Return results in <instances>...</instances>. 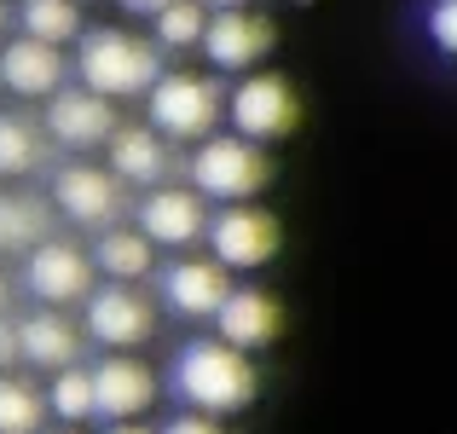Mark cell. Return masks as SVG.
Instances as JSON below:
<instances>
[{
    "instance_id": "obj_1",
    "label": "cell",
    "mask_w": 457,
    "mask_h": 434,
    "mask_svg": "<svg viewBox=\"0 0 457 434\" xmlns=\"http://www.w3.org/2000/svg\"><path fill=\"white\" fill-rule=\"evenodd\" d=\"M174 394L191 412L232 417L255 400V365H249V354L232 347L226 336H214V342H186L179 359H174Z\"/></svg>"
},
{
    "instance_id": "obj_2",
    "label": "cell",
    "mask_w": 457,
    "mask_h": 434,
    "mask_svg": "<svg viewBox=\"0 0 457 434\" xmlns=\"http://www.w3.org/2000/svg\"><path fill=\"white\" fill-rule=\"evenodd\" d=\"M81 88L104 93V99H134V93H151V81L162 76V58H156L151 41L128 29H93L81 41Z\"/></svg>"
},
{
    "instance_id": "obj_3",
    "label": "cell",
    "mask_w": 457,
    "mask_h": 434,
    "mask_svg": "<svg viewBox=\"0 0 457 434\" xmlns=\"http://www.w3.org/2000/svg\"><path fill=\"white\" fill-rule=\"evenodd\" d=\"M272 163H267V145L244 139V134H209L197 139V156H191V191L203 197H220V203H249L255 191H267Z\"/></svg>"
},
{
    "instance_id": "obj_4",
    "label": "cell",
    "mask_w": 457,
    "mask_h": 434,
    "mask_svg": "<svg viewBox=\"0 0 457 434\" xmlns=\"http://www.w3.org/2000/svg\"><path fill=\"white\" fill-rule=\"evenodd\" d=\"M220 81L191 76V70H174V76L151 81V128L162 139H209L220 128Z\"/></svg>"
},
{
    "instance_id": "obj_5",
    "label": "cell",
    "mask_w": 457,
    "mask_h": 434,
    "mask_svg": "<svg viewBox=\"0 0 457 434\" xmlns=\"http://www.w3.org/2000/svg\"><path fill=\"white\" fill-rule=\"evenodd\" d=\"M226 116H232V128L244 139H284L295 134V122H302V99H295V88L284 76H249L237 81V93L226 99Z\"/></svg>"
},
{
    "instance_id": "obj_6",
    "label": "cell",
    "mask_w": 457,
    "mask_h": 434,
    "mask_svg": "<svg viewBox=\"0 0 457 434\" xmlns=\"http://www.w3.org/2000/svg\"><path fill=\"white\" fill-rule=\"evenodd\" d=\"M209 249L214 261H220L226 272H249V267H267L272 255H278V221L261 209H249V203H232V209H220L209 226Z\"/></svg>"
},
{
    "instance_id": "obj_7",
    "label": "cell",
    "mask_w": 457,
    "mask_h": 434,
    "mask_svg": "<svg viewBox=\"0 0 457 434\" xmlns=\"http://www.w3.org/2000/svg\"><path fill=\"white\" fill-rule=\"evenodd\" d=\"M87 330H93V342H104V347H139V342H151V330H156V307H151V296H139L128 279H116L111 289H93L87 296Z\"/></svg>"
},
{
    "instance_id": "obj_8",
    "label": "cell",
    "mask_w": 457,
    "mask_h": 434,
    "mask_svg": "<svg viewBox=\"0 0 457 434\" xmlns=\"http://www.w3.org/2000/svg\"><path fill=\"white\" fill-rule=\"evenodd\" d=\"M53 203L70 214V221H81V226H116L122 209H128L122 179L104 174V168H93V163L58 168V174H53Z\"/></svg>"
},
{
    "instance_id": "obj_9",
    "label": "cell",
    "mask_w": 457,
    "mask_h": 434,
    "mask_svg": "<svg viewBox=\"0 0 457 434\" xmlns=\"http://www.w3.org/2000/svg\"><path fill=\"white\" fill-rule=\"evenodd\" d=\"M203 53H209V64L220 70H249L255 58L272 53V23L261 18V12H244V6H220L209 23H203Z\"/></svg>"
},
{
    "instance_id": "obj_10",
    "label": "cell",
    "mask_w": 457,
    "mask_h": 434,
    "mask_svg": "<svg viewBox=\"0 0 457 434\" xmlns=\"http://www.w3.org/2000/svg\"><path fill=\"white\" fill-rule=\"evenodd\" d=\"M151 400H156V377L139 359L111 354L93 371V417H104V423H128V417H139Z\"/></svg>"
},
{
    "instance_id": "obj_11",
    "label": "cell",
    "mask_w": 457,
    "mask_h": 434,
    "mask_svg": "<svg viewBox=\"0 0 457 434\" xmlns=\"http://www.w3.org/2000/svg\"><path fill=\"white\" fill-rule=\"evenodd\" d=\"M23 284H29V296L53 301V307H70V301L93 296V261L70 244H41V249H29Z\"/></svg>"
},
{
    "instance_id": "obj_12",
    "label": "cell",
    "mask_w": 457,
    "mask_h": 434,
    "mask_svg": "<svg viewBox=\"0 0 457 434\" xmlns=\"http://www.w3.org/2000/svg\"><path fill=\"white\" fill-rule=\"evenodd\" d=\"M203 191H168V186H156L145 203H139V232L151 238L156 249H186V244H197L203 238Z\"/></svg>"
},
{
    "instance_id": "obj_13",
    "label": "cell",
    "mask_w": 457,
    "mask_h": 434,
    "mask_svg": "<svg viewBox=\"0 0 457 434\" xmlns=\"http://www.w3.org/2000/svg\"><path fill=\"white\" fill-rule=\"evenodd\" d=\"M46 128H53L58 145H70V151H87V145H99V139L116 134V111H111V99H104V93H93V88L53 93Z\"/></svg>"
},
{
    "instance_id": "obj_14",
    "label": "cell",
    "mask_w": 457,
    "mask_h": 434,
    "mask_svg": "<svg viewBox=\"0 0 457 434\" xmlns=\"http://www.w3.org/2000/svg\"><path fill=\"white\" fill-rule=\"evenodd\" d=\"M214 319H220V336L232 347H272L284 330V313L278 301L267 296V289H226V301L214 307Z\"/></svg>"
},
{
    "instance_id": "obj_15",
    "label": "cell",
    "mask_w": 457,
    "mask_h": 434,
    "mask_svg": "<svg viewBox=\"0 0 457 434\" xmlns=\"http://www.w3.org/2000/svg\"><path fill=\"white\" fill-rule=\"evenodd\" d=\"M0 81L23 99H53L58 81H64V53L53 41H35V35H18V41L0 53Z\"/></svg>"
},
{
    "instance_id": "obj_16",
    "label": "cell",
    "mask_w": 457,
    "mask_h": 434,
    "mask_svg": "<svg viewBox=\"0 0 457 434\" xmlns=\"http://www.w3.org/2000/svg\"><path fill=\"white\" fill-rule=\"evenodd\" d=\"M226 267L220 261H174V267L162 272V301L174 313H186V319H209L214 307L226 301Z\"/></svg>"
},
{
    "instance_id": "obj_17",
    "label": "cell",
    "mask_w": 457,
    "mask_h": 434,
    "mask_svg": "<svg viewBox=\"0 0 457 434\" xmlns=\"http://www.w3.org/2000/svg\"><path fill=\"white\" fill-rule=\"evenodd\" d=\"M168 145L156 128H116L111 134V174L128 179V186H162L168 174Z\"/></svg>"
},
{
    "instance_id": "obj_18",
    "label": "cell",
    "mask_w": 457,
    "mask_h": 434,
    "mask_svg": "<svg viewBox=\"0 0 457 434\" xmlns=\"http://www.w3.org/2000/svg\"><path fill=\"white\" fill-rule=\"evenodd\" d=\"M18 347L29 365H46V371H64L81 359V330L58 313H35V319L18 324Z\"/></svg>"
},
{
    "instance_id": "obj_19",
    "label": "cell",
    "mask_w": 457,
    "mask_h": 434,
    "mask_svg": "<svg viewBox=\"0 0 457 434\" xmlns=\"http://www.w3.org/2000/svg\"><path fill=\"white\" fill-rule=\"evenodd\" d=\"M151 249H156V244H151L145 232H122V226H104L99 255H93V261H99L111 279H128V284H134V279H145V272H151Z\"/></svg>"
},
{
    "instance_id": "obj_20",
    "label": "cell",
    "mask_w": 457,
    "mask_h": 434,
    "mask_svg": "<svg viewBox=\"0 0 457 434\" xmlns=\"http://www.w3.org/2000/svg\"><path fill=\"white\" fill-rule=\"evenodd\" d=\"M18 18H23V35L64 46L70 35H81V0H23Z\"/></svg>"
},
{
    "instance_id": "obj_21",
    "label": "cell",
    "mask_w": 457,
    "mask_h": 434,
    "mask_svg": "<svg viewBox=\"0 0 457 434\" xmlns=\"http://www.w3.org/2000/svg\"><path fill=\"white\" fill-rule=\"evenodd\" d=\"M46 232V209H35V197H0V249H35V238Z\"/></svg>"
},
{
    "instance_id": "obj_22",
    "label": "cell",
    "mask_w": 457,
    "mask_h": 434,
    "mask_svg": "<svg viewBox=\"0 0 457 434\" xmlns=\"http://www.w3.org/2000/svg\"><path fill=\"white\" fill-rule=\"evenodd\" d=\"M41 394L18 377H0V434H35L41 429Z\"/></svg>"
},
{
    "instance_id": "obj_23",
    "label": "cell",
    "mask_w": 457,
    "mask_h": 434,
    "mask_svg": "<svg viewBox=\"0 0 457 434\" xmlns=\"http://www.w3.org/2000/svg\"><path fill=\"white\" fill-rule=\"evenodd\" d=\"M203 23H209V6H203V0H168V6L156 12V41L162 46H197Z\"/></svg>"
},
{
    "instance_id": "obj_24",
    "label": "cell",
    "mask_w": 457,
    "mask_h": 434,
    "mask_svg": "<svg viewBox=\"0 0 457 434\" xmlns=\"http://www.w3.org/2000/svg\"><path fill=\"white\" fill-rule=\"evenodd\" d=\"M41 163V139L23 116H0V174H29Z\"/></svg>"
},
{
    "instance_id": "obj_25",
    "label": "cell",
    "mask_w": 457,
    "mask_h": 434,
    "mask_svg": "<svg viewBox=\"0 0 457 434\" xmlns=\"http://www.w3.org/2000/svg\"><path fill=\"white\" fill-rule=\"evenodd\" d=\"M53 412L64 417V423L93 417V371H76V365L58 371V382H53Z\"/></svg>"
},
{
    "instance_id": "obj_26",
    "label": "cell",
    "mask_w": 457,
    "mask_h": 434,
    "mask_svg": "<svg viewBox=\"0 0 457 434\" xmlns=\"http://www.w3.org/2000/svg\"><path fill=\"white\" fill-rule=\"evenodd\" d=\"M428 35L446 58H457V0H435L428 6Z\"/></svg>"
},
{
    "instance_id": "obj_27",
    "label": "cell",
    "mask_w": 457,
    "mask_h": 434,
    "mask_svg": "<svg viewBox=\"0 0 457 434\" xmlns=\"http://www.w3.org/2000/svg\"><path fill=\"white\" fill-rule=\"evenodd\" d=\"M162 434H226V429H220V417H209V412H186V417H174Z\"/></svg>"
},
{
    "instance_id": "obj_28",
    "label": "cell",
    "mask_w": 457,
    "mask_h": 434,
    "mask_svg": "<svg viewBox=\"0 0 457 434\" xmlns=\"http://www.w3.org/2000/svg\"><path fill=\"white\" fill-rule=\"evenodd\" d=\"M12 359H23V347H18V324L0 319V365H12Z\"/></svg>"
},
{
    "instance_id": "obj_29",
    "label": "cell",
    "mask_w": 457,
    "mask_h": 434,
    "mask_svg": "<svg viewBox=\"0 0 457 434\" xmlns=\"http://www.w3.org/2000/svg\"><path fill=\"white\" fill-rule=\"evenodd\" d=\"M122 6H128V12H139V18H156L168 0H122Z\"/></svg>"
},
{
    "instance_id": "obj_30",
    "label": "cell",
    "mask_w": 457,
    "mask_h": 434,
    "mask_svg": "<svg viewBox=\"0 0 457 434\" xmlns=\"http://www.w3.org/2000/svg\"><path fill=\"white\" fill-rule=\"evenodd\" d=\"M104 434H151V429H139L134 417H128V423H111V429H104Z\"/></svg>"
},
{
    "instance_id": "obj_31",
    "label": "cell",
    "mask_w": 457,
    "mask_h": 434,
    "mask_svg": "<svg viewBox=\"0 0 457 434\" xmlns=\"http://www.w3.org/2000/svg\"><path fill=\"white\" fill-rule=\"evenodd\" d=\"M203 6H209V12H220V6H244V0H203Z\"/></svg>"
},
{
    "instance_id": "obj_32",
    "label": "cell",
    "mask_w": 457,
    "mask_h": 434,
    "mask_svg": "<svg viewBox=\"0 0 457 434\" xmlns=\"http://www.w3.org/2000/svg\"><path fill=\"white\" fill-rule=\"evenodd\" d=\"M0 313H6V279H0Z\"/></svg>"
},
{
    "instance_id": "obj_33",
    "label": "cell",
    "mask_w": 457,
    "mask_h": 434,
    "mask_svg": "<svg viewBox=\"0 0 457 434\" xmlns=\"http://www.w3.org/2000/svg\"><path fill=\"white\" fill-rule=\"evenodd\" d=\"M0 29H6V6H0Z\"/></svg>"
},
{
    "instance_id": "obj_34",
    "label": "cell",
    "mask_w": 457,
    "mask_h": 434,
    "mask_svg": "<svg viewBox=\"0 0 457 434\" xmlns=\"http://www.w3.org/2000/svg\"><path fill=\"white\" fill-rule=\"evenodd\" d=\"M35 434H41V429H35Z\"/></svg>"
}]
</instances>
